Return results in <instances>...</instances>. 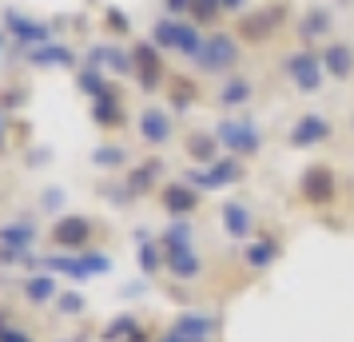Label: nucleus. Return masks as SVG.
I'll use <instances>...</instances> for the list:
<instances>
[{"instance_id":"1","label":"nucleus","mask_w":354,"mask_h":342,"mask_svg":"<svg viewBox=\"0 0 354 342\" xmlns=\"http://www.w3.org/2000/svg\"><path fill=\"white\" fill-rule=\"evenodd\" d=\"M235 56H239V48L231 44V36L219 32V36H207V40H203V48H199L195 60H199L203 68H211V72H223V68L235 64Z\"/></svg>"},{"instance_id":"2","label":"nucleus","mask_w":354,"mask_h":342,"mask_svg":"<svg viewBox=\"0 0 354 342\" xmlns=\"http://www.w3.org/2000/svg\"><path fill=\"white\" fill-rule=\"evenodd\" d=\"M156 40L187 52V56H199V48H203V40H199V32H195L192 24H160L156 28Z\"/></svg>"},{"instance_id":"3","label":"nucleus","mask_w":354,"mask_h":342,"mask_svg":"<svg viewBox=\"0 0 354 342\" xmlns=\"http://www.w3.org/2000/svg\"><path fill=\"white\" fill-rule=\"evenodd\" d=\"M287 72H290V80L299 84L303 92H315V88H319V60H315L310 52L290 56V60H287Z\"/></svg>"},{"instance_id":"4","label":"nucleus","mask_w":354,"mask_h":342,"mask_svg":"<svg viewBox=\"0 0 354 342\" xmlns=\"http://www.w3.org/2000/svg\"><path fill=\"white\" fill-rule=\"evenodd\" d=\"M283 17H287V8H267V12H259L255 20H243V36H247V40H267Z\"/></svg>"},{"instance_id":"5","label":"nucleus","mask_w":354,"mask_h":342,"mask_svg":"<svg viewBox=\"0 0 354 342\" xmlns=\"http://www.w3.org/2000/svg\"><path fill=\"white\" fill-rule=\"evenodd\" d=\"M219 140H227V144L239 147V151H255L259 147L255 128H247V124H219Z\"/></svg>"},{"instance_id":"6","label":"nucleus","mask_w":354,"mask_h":342,"mask_svg":"<svg viewBox=\"0 0 354 342\" xmlns=\"http://www.w3.org/2000/svg\"><path fill=\"white\" fill-rule=\"evenodd\" d=\"M326 135H330V124H326V120H319V115H306L303 124H299V128H295V135H290V144H310V140H326Z\"/></svg>"},{"instance_id":"7","label":"nucleus","mask_w":354,"mask_h":342,"mask_svg":"<svg viewBox=\"0 0 354 342\" xmlns=\"http://www.w3.org/2000/svg\"><path fill=\"white\" fill-rule=\"evenodd\" d=\"M322 64L330 68L335 76H351L354 56H351V48H342V44H330V52H326V60H322Z\"/></svg>"},{"instance_id":"8","label":"nucleus","mask_w":354,"mask_h":342,"mask_svg":"<svg viewBox=\"0 0 354 342\" xmlns=\"http://www.w3.org/2000/svg\"><path fill=\"white\" fill-rule=\"evenodd\" d=\"M171 131H167V115L163 112H144V140H156V144H163Z\"/></svg>"},{"instance_id":"9","label":"nucleus","mask_w":354,"mask_h":342,"mask_svg":"<svg viewBox=\"0 0 354 342\" xmlns=\"http://www.w3.org/2000/svg\"><path fill=\"white\" fill-rule=\"evenodd\" d=\"M227 223H231V227H227V231H231V235H247V231H251V215H247V211H239V207H227Z\"/></svg>"},{"instance_id":"10","label":"nucleus","mask_w":354,"mask_h":342,"mask_svg":"<svg viewBox=\"0 0 354 342\" xmlns=\"http://www.w3.org/2000/svg\"><path fill=\"white\" fill-rule=\"evenodd\" d=\"M247 96H251V84H247V80H231L223 88V96H219V99H223V104H243Z\"/></svg>"},{"instance_id":"11","label":"nucleus","mask_w":354,"mask_h":342,"mask_svg":"<svg viewBox=\"0 0 354 342\" xmlns=\"http://www.w3.org/2000/svg\"><path fill=\"white\" fill-rule=\"evenodd\" d=\"M84 227H88L84 219H68L64 231H56V239H64V243H76V239H84V235H88Z\"/></svg>"},{"instance_id":"12","label":"nucleus","mask_w":354,"mask_h":342,"mask_svg":"<svg viewBox=\"0 0 354 342\" xmlns=\"http://www.w3.org/2000/svg\"><path fill=\"white\" fill-rule=\"evenodd\" d=\"M167 196H171V199H167L171 207H183V203H187V207H195V196H192V191H179V187H176V191H167Z\"/></svg>"},{"instance_id":"13","label":"nucleus","mask_w":354,"mask_h":342,"mask_svg":"<svg viewBox=\"0 0 354 342\" xmlns=\"http://www.w3.org/2000/svg\"><path fill=\"white\" fill-rule=\"evenodd\" d=\"M215 4H219V0H195V17H211Z\"/></svg>"},{"instance_id":"14","label":"nucleus","mask_w":354,"mask_h":342,"mask_svg":"<svg viewBox=\"0 0 354 342\" xmlns=\"http://www.w3.org/2000/svg\"><path fill=\"white\" fill-rule=\"evenodd\" d=\"M167 8L171 12H183V8H192V0H167Z\"/></svg>"},{"instance_id":"15","label":"nucleus","mask_w":354,"mask_h":342,"mask_svg":"<svg viewBox=\"0 0 354 342\" xmlns=\"http://www.w3.org/2000/svg\"><path fill=\"white\" fill-rule=\"evenodd\" d=\"M247 0H219V8H243Z\"/></svg>"}]
</instances>
